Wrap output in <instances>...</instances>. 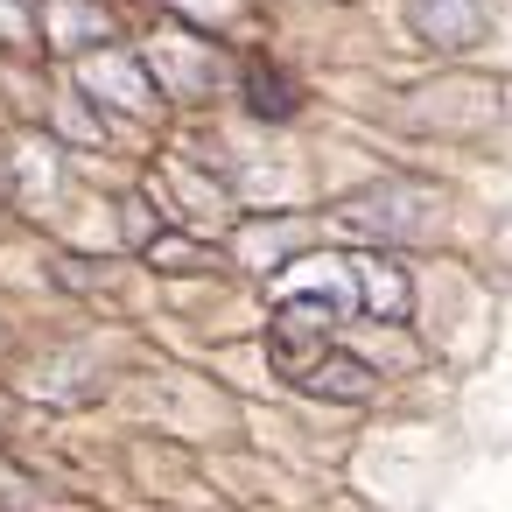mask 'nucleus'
I'll use <instances>...</instances> for the list:
<instances>
[{
	"mask_svg": "<svg viewBox=\"0 0 512 512\" xmlns=\"http://www.w3.org/2000/svg\"><path fill=\"white\" fill-rule=\"evenodd\" d=\"M435 218H442V204H435L428 190H414V183H379V190H365V197H351V204L337 211V225H344L351 239H365V246L421 239Z\"/></svg>",
	"mask_w": 512,
	"mask_h": 512,
	"instance_id": "obj_1",
	"label": "nucleus"
},
{
	"mask_svg": "<svg viewBox=\"0 0 512 512\" xmlns=\"http://www.w3.org/2000/svg\"><path fill=\"white\" fill-rule=\"evenodd\" d=\"M85 92H99V99H113V106H127V113H148V106H155L148 71H141L134 57H92V64H85Z\"/></svg>",
	"mask_w": 512,
	"mask_h": 512,
	"instance_id": "obj_4",
	"label": "nucleus"
},
{
	"mask_svg": "<svg viewBox=\"0 0 512 512\" xmlns=\"http://www.w3.org/2000/svg\"><path fill=\"white\" fill-rule=\"evenodd\" d=\"M246 106H253V120H267V127H274V120H288V113H295V85H288L274 64H253V71H246Z\"/></svg>",
	"mask_w": 512,
	"mask_h": 512,
	"instance_id": "obj_5",
	"label": "nucleus"
},
{
	"mask_svg": "<svg viewBox=\"0 0 512 512\" xmlns=\"http://www.w3.org/2000/svg\"><path fill=\"white\" fill-rule=\"evenodd\" d=\"M302 393H323V400H365L372 386H379V372L365 365V358H351V351H330V365H295L288 372Z\"/></svg>",
	"mask_w": 512,
	"mask_h": 512,
	"instance_id": "obj_3",
	"label": "nucleus"
},
{
	"mask_svg": "<svg viewBox=\"0 0 512 512\" xmlns=\"http://www.w3.org/2000/svg\"><path fill=\"white\" fill-rule=\"evenodd\" d=\"M407 22L435 50H470L484 36V0H407Z\"/></svg>",
	"mask_w": 512,
	"mask_h": 512,
	"instance_id": "obj_2",
	"label": "nucleus"
}]
</instances>
